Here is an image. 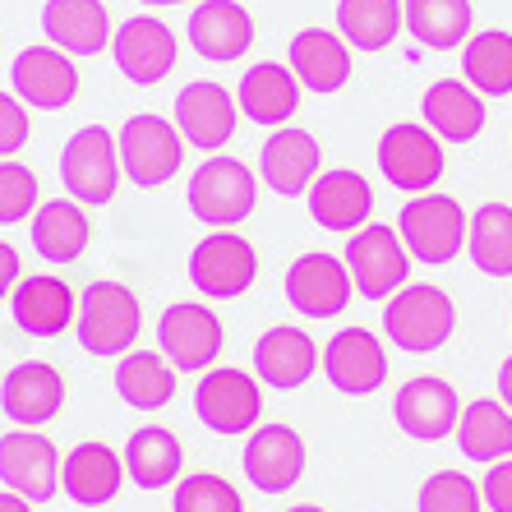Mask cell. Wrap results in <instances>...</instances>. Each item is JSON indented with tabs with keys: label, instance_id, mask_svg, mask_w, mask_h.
Listing matches in <instances>:
<instances>
[{
	"label": "cell",
	"instance_id": "obj_1",
	"mask_svg": "<svg viewBox=\"0 0 512 512\" xmlns=\"http://www.w3.org/2000/svg\"><path fill=\"white\" fill-rule=\"evenodd\" d=\"M383 333L397 351L406 356H429L439 351L448 337L457 333V305L453 296H443L439 286L429 282H406L397 296H388L383 305Z\"/></svg>",
	"mask_w": 512,
	"mask_h": 512
},
{
	"label": "cell",
	"instance_id": "obj_2",
	"mask_svg": "<svg viewBox=\"0 0 512 512\" xmlns=\"http://www.w3.org/2000/svg\"><path fill=\"white\" fill-rule=\"evenodd\" d=\"M466 231H471V217L462 213V203L448 199V194H416V199L402 208L397 217V236L411 250V259L429 263V268H443L466 250Z\"/></svg>",
	"mask_w": 512,
	"mask_h": 512
},
{
	"label": "cell",
	"instance_id": "obj_3",
	"mask_svg": "<svg viewBox=\"0 0 512 512\" xmlns=\"http://www.w3.org/2000/svg\"><path fill=\"white\" fill-rule=\"evenodd\" d=\"M143 328L139 296L120 282H93L79 300V346L88 356H130Z\"/></svg>",
	"mask_w": 512,
	"mask_h": 512
},
{
	"label": "cell",
	"instance_id": "obj_4",
	"mask_svg": "<svg viewBox=\"0 0 512 512\" xmlns=\"http://www.w3.org/2000/svg\"><path fill=\"white\" fill-rule=\"evenodd\" d=\"M259 203V185L254 171L236 157H208L199 171L190 176V213L199 222H208L213 231H231L254 213Z\"/></svg>",
	"mask_w": 512,
	"mask_h": 512
},
{
	"label": "cell",
	"instance_id": "obj_5",
	"mask_svg": "<svg viewBox=\"0 0 512 512\" xmlns=\"http://www.w3.org/2000/svg\"><path fill=\"white\" fill-rule=\"evenodd\" d=\"M342 263H346V273H351V282H356V296H365V300L397 296L406 286V277H411V250L383 222L351 231Z\"/></svg>",
	"mask_w": 512,
	"mask_h": 512
},
{
	"label": "cell",
	"instance_id": "obj_6",
	"mask_svg": "<svg viewBox=\"0 0 512 512\" xmlns=\"http://www.w3.org/2000/svg\"><path fill=\"white\" fill-rule=\"evenodd\" d=\"M120 143V167L139 190H162L171 185L185 157V134L162 116H130L125 130L116 134Z\"/></svg>",
	"mask_w": 512,
	"mask_h": 512
},
{
	"label": "cell",
	"instance_id": "obj_7",
	"mask_svg": "<svg viewBox=\"0 0 512 512\" xmlns=\"http://www.w3.org/2000/svg\"><path fill=\"white\" fill-rule=\"evenodd\" d=\"M120 143L102 125H84L74 130L65 153H60V185L70 190L74 203H111L120 185Z\"/></svg>",
	"mask_w": 512,
	"mask_h": 512
},
{
	"label": "cell",
	"instance_id": "obj_8",
	"mask_svg": "<svg viewBox=\"0 0 512 512\" xmlns=\"http://www.w3.org/2000/svg\"><path fill=\"white\" fill-rule=\"evenodd\" d=\"M439 134L429 125H393L379 139V171L402 194H429L443 180L448 157L439 148Z\"/></svg>",
	"mask_w": 512,
	"mask_h": 512
},
{
	"label": "cell",
	"instance_id": "obj_9",
	"mask_svg": "<svg viewBox=\"0 0 512 512\" xmlns=\"http://www.w3.org/2000/svg\"><path fill=\"white\" fill-rule=\"evenodd\" d=\"M254 277H259V254L236 231H213L190 254V282L199 296L236 300L254 286Z\"/></svg>",
	"mask_w": 512,
	"mask_h": 512
},
{
	"label": "cell",
	"instance_id": "obj_10",
	"mask_svg": "<svg viewBox=\"0 0 512 512\" xmlns=\"http://www.w3.org/2000/svg\"><path fill=\"white\" fill-rule=\"evenodd\" d=\"M194 411L213 434H250L259 429L263 393L245 370H208L194 388Z\"/></svg>",
	"mask_w": 512,
	"mask_h": 512
},
{
	"label": "cell",
	"instance_id": "obj_11",
	"mask_svg": "<svg viewBox=\"0 0 512 512\" xmlns=\"http://www.w3.org/2000/svg\"><path fill=\"white\" fill-rule=\"evenodd\" d=\"M227 342V328L217 323V314L199 300H185V305H171L157 323V346H162V356L176 365L180 374H194V370H208L217 360Z\"/></svg>",
	"mask_w": 512,
	"mask_h": 512
},
{
	"label": "cell",
	"instance_id": "obj_12",
	"mask_svg": "<svg viewBox=\"0 0 512 512\" xmlns=\"http://www.w3.org/2000/svg\"><path fill=\"white\" fill-rule=\"evenodd\" d=\"M10 84L28 111H65L79 97V70H74V56L47 42V47H24L14 56Z\"/></svg>",
	"mask_w": 512,
	"mask_h": 512
},
{
	"label": "cell",
	"instance_id": "obj_13",
	"mask_svg": "<svg viewBox=\"0 0 512 512\" xmlns=\"http://www.w3.org/2000/svg\"><path fill=\"white\" fill-rule=\"evenodd\" d=\"M111 56H116V70L130 84L153 88L176 70V33L153 14H134L111 37Z\"/></svg>",
	"mask_w": 512,
	"mask_h": 512
},
{
	"label": "cell",
	"instance_id": "obj_14",
	"mask_svg": "<svg viewBox=\"0 0 512 512\" xmlns=\"http://www.w3.org/2000/svg\"><path fill=\"white\" fill-rule=\"evenodd\" d=\"M393 420L402 425L406 439L416 443H439L448 434H457V420H462V397L448 379H420L402 383L393 397Z\"/></svg>",
	"mask_w": 512,
	"mask_h": 512
},
{
	"label": "cell",
	"instance_id": "obj_15",
	"mask_svg": "<svg viewBox=\"0 0 512 512\" xmlns=\"http://www.w3.org/2000/svg\"><path fill=\"white\" fill-rule=\"evenodd\" d=\"M351 291H356V282L346 273V263L333 254H300L286 268V300L305 319H337L351 305Z\"/></svg>",
	"mask_w": 512,
	"mask_h": 512
},
{
	"label": "cell",
	"instance_id": "obj_16",
	"mask_svg": "<svg viewBox=\"0 0 512 512\" xmlns=\"http://www.w3.org/2000/svg\"><path fill=\"white\" fill-rule=\"evenodd\" d=\"M0 480L28 503H47L60 489V457L37 429H10L0 439Z\"/></svg>",
	"mask_w": 512,
	"mask_h": 512
},
{
	"label": "cell",
	"instance_id": "obj_17",
	"mask_svg": "<svg viewBox=\"0 0 512 512\" xmlns=\"http://www.w3.org/2000/svg\"><path fill=\"white\" fill-rule=\"evenodd\" d=\"M323 374H328V383H333L337 393L370 397L388 383V351H383V342L374 333H365V328H346V333H337L333 342H328V351H323Z\"/></svg>",
	"mask_w": 512,
	"mask_h": 512
},
{
	"label": "cell",
	"instance_id": "obj_18",
	"mask_svg": "<svg viewBox=\"0 0 512 512\" xmlns=\"http://www.w3.org/2000/svg\"><path fill=\"white\" fill-rule=\"evenodd\" d=\"M240 120V102L227 93L222 84H185L176 97V130L185 134L190 148H203V153H217L222 143H231Z\"/></svg>",
	"mask_w": 512,
	"mask_h": 512
},
{
	"label": "cell",
	"instance_id": "obj_19",
	"mask_svg": "<svg viewBox=\"0 0 512 512\" xmlns=\"http://www.w3.org/2000/svg\"><path fill=\"white\" fill-rule=\"evenodd\" d=\"M240 466H245V476L259 494H286L305 476V443L291 425H259L250 429Z\"/></svg>",
	"mask_w": 512,
	"mask_h": 512
},
{
	"label": "cell",
	"instance_id": "obj_20",
	"mask_svg": "<svg viewBox=\"0 0 512 512\" xmlns=\"http://www.w3.org/2000/svg\"><path fill=\"white\" fill-rule=\"evenodd\" d=\"M259 176L268 190H277L282 199H300L310 194V185L319 180V139L310 130L282 125L268 134L259 153Z\"/></svg>",
	"mask_w": 512,
	"mask_h": 512
},
{
	"label": "cell",
	"instance_id": "obj_21",
	"mask_svg": "<svg viewBox=\"0 0 512 512\" xmlns=\"http://www.w3.org/2000/svg\"><path fill=\"white\" fill-rule=\"evenodd\" d=\"M190 47L199 51L203 60H213V65H231L250 51L254 42V14L240 5V0H203L194 5L190 14Z\"/></svg>",
	"mask_w": 512,
	"mask_h": 512
},
{
	"label": "cell",
	"instance_id": "obj_22",
	"mask_svg": "<svg viewBox=\"0 0 512 512\" xmlns=\"http://www.w3.org/2000/svg\"><path fill=\"white\" fill-rule=\"evenodd\" d=\"M319 346H314L310 333H300V328H268L254 346V379L268 383V388H305L319 370Z\"/></svg>",
	"mask_w": 512,
	"mask_h": 512
},
{
	"label": "cell",
	"instance_id": "obj_23",
	"mask_svg": "<svg viewBox=\"0 0 512 512\" xmlns=\"http://www.w3.org/2000/svg\"><path fill=\"white\" fill-rule=\"evenodd\" d=\"M42 33L65 56H97L116 37L102 0H47L42 5Z\"/></svg>",
	"mask_w": 512,
	"mask_h": 512
},
{
	"label": "cell",
	"instance_id": "obj_24",
	"mask_svg": "<svg viewBox=\"0 0 512 512\" xmlns=\"http://www.w3.org/2000/svg\"><path fill=\"white\" fill-rule=\"evenodd\" d=\"M310 217L323 231H360L374 213V190L360 171H323L310 185Z\"/></svg>",
	"mask_w": 512,
	"mask_h": 512
},
{
	"label": "cell",
	"instance_id": "obj_25",
	"mask_svg": "<svg viewBox=\"0 0 512 512\" xmlns=\"http://www.w3.org/2000/svg\"><path fill=\"white\" fill-rule=\"evenodd\" d=\"M291 74L300 79V88L310 93H342L351 79V47L342 33L328 28H305L291 37Z\"/></svg>",
	"mask_w": 512,
	"mask_h": 512
},
{
	"label": "cell",
	"instance_id": "obj_26",
	"mask_svg": "<svg viewBox=\"0 0 512 512\" xmlns=\"http://www.w3.org/2000/svg\"><path fill=\"white\" fill-rule=\"evenodd\" d=\"M236 102H240V116H250L254 125H268V130H282L291 125L300 107V79L286 65L277 60H263L254 70H245L236 88Z\"/></svg>",
	"mask_w": 512,
	"mask_h": 512
},
{
	"label": "cell",
	"instance_id": "obj_27",
	"mask_svg": "<svg viewBox=\"0 0 512 512\" xmlns=\"http://www.w3.org/2000/svg\"><path fill=\"white\" fill-rule=\"evenodd\" d=\"M420 120L443 143H471L485 130V102L466 79H439L420 97Z\"/></svg>",
	"mask_w": 512,
	"mask_h": 512
},
{
	"label": "cell",
	"instance_id": "obj_28",
	"mask_svg": "<svg viewBox=\"0 0 512 512\" xmlns=\"http://www.w3.org/2000/svg\"><path fill=\"white\" fill-rule=\"evenodd\" d=\"M60 402H65V383H60V374L51 370V365H42V360L10 370V379L0 388V411L19 429H37V425H47V420H56Z\"/></svg>",
	"mask_w": 512,
	"mask_h": 512
},
{
	"label": "cell",
	"instance_id": "obj_29",
	"mask_svg": "<svg viewBox=\"0 0 512 512\" xmlns=\"http://www.w3.org/2000/svg\"><path fill=\"white\" fill-rule=\"evenodd\" d=\"M125 480V457H116L107 443H79L65 462H60V489L70 494L79 508H102L120 494Z\"/></svg>",
	"mask_w": 512,
	"mask_h": 512
},
{
	"label": "cell",
	"instance_id": "obj_30",
	"mask_svg": "<svg viewBox=\"0 0 512 512\" xmlns=\"http://www.w3.org/2000/svg\"><path fill=\"white\" fill-rule=\"evenodd\" d=\"M10 310H14V323L28 337H56L70 328L79 305H74V291L60 277H24V282L14 286Z\"/></svg>",
	"mask_w": 512,
	"mask_h": 512
},
{
	"label": "cell",
	"instance_id": "obj_31",
	"mask_svg": "<svg viewBox=\"0 0 512 512\" xmlns=\"http://www.w3.org/2000/svg\"><path fill=\"white\" fill-rule=\"evenodd\" d=\"M88 240H93V227H88V217L79 203L70 199H51L37 208L33 217V250L42 254L47 263H74L84 259Z\"/></svg>",
	"mask_w": 512,
	"mask_h": 512
},
{
	"label": "cell",
	"instance_id": "obj_32",
	"mask_svg": "<svg viewBox=\"0 0 512 512\" xmlns=\"http://www.w3.org/2000/svg\"><path fill=\"white\" fill-rule=\"evenodd\" d=\"M116 393L125 406L162 411V406L176 397V365H171L162 351H130V356H120Z\"/></svg>",
	"mask_w": 512,
	"mask_h": 512
},
{
	"label": "cell",
	"instance_id": "obj_33",
	"mask_svg": "<svg viewBox=\"0 0 512 512\" xmlns=\"http://www.w3.org/2000/svg\"><path fill=\"white\" fill-rule=\"evenodd\" d=\"M402 0H337V33L356 51H383L402 33Z\"/></svg>",
	"mask_w": 512,
	"mask_h": 512
},
{
	"label": "cell",
	"instance_id": "obj_34",
	"mask_svg": "<svg viewBox=\"0 0 512 512\" xmlns=\"http://www.w3.org/2000/svg\"><path fill=\"white\" fill-rule=\"evenodd\" d=\"M180 466H185V448H180V439L162 425L139 429V434L125 443V476L139 489H167L171 480L180 476Z\"/></svg>",
	"mask_w": 512,
	"mask_h": 512
},
{
	"label": "cell",
	"instance_id": "obj_35",
	"mask_svg": "<svg viewBox=\"0 0 512 512\" xmlns=\"http://www.w3.org/2000/svg\"><path fill=\"white\" fill-rule=\"evenodd\" d=\"M457 448L471 462H503L512 457V411L503 402H471L462 406V420H457Z\"/></svg>",
	"mask_w": 512,
	"mask_h": 512
},
{
	"label": "cell",
	"instance_id": "obj_36",
	"mask_svg": "<svg viewBox=\"0 0 512 512\" xmlns=\"http://www.w3.org/2000/svg\"><path fill=\"white\" fill-rule=\"evenodd\" d=\"M406 33L425 51H453L471 37V0H406Z\"/></svg>",
	"mask_w": 512,
	"mask_h": 512
},
{
	"label": "cell",
	"instance_id": "obj_37",
	"mask_svg": "<svg viewBox=\"0 0 512 512\" xmlns=\"http://www.w3.org/2000/svg\"><path fill=\"white\" fill-rule=\"evenodd\" d=\"M462 74L480 97H508L512 93V33L489 28L480 37H466Z\"/></svg>",
	"mask_w": 512,
	"mask_h": 512
},
{
	"label": "cell",
	"instance_id": "obj_38",
	"mask_svg": "<svg viewBox=\"0 0 512 512\" xmlns=\"http://www.w3.org/2000/svg\"><path fill=\"white\" fill-rule=\"evenodd\" d=\"M466 254L485 277H512V208L508 203H485L471 217L466 231Z\"/></svg>",
	"mask_w": 512,
	"mask_h": 512
},
{
	"label": "cell",
	"instance_id": "obj_39",
	"mask_svg": "<svg viewBox=\"0 0 512 512\" xmlns=\"http://www.w3.org/2000/svg\"><path fill=\"white\" fill-rule=\"evenodd\" d=\"M485 494L462 471H434L416 494V512H480Z\"/></svg>",
	"mask_w": 512,
	"mask_h": 512
},
{
	"label": "cell",
	"instance_id": "obj_40",
	"mask_svg": "<svg viewBox=\"0 0 512 512\" xmlns=\"http://www.w3.org/2000/svg\"><path fill=\"white\" fill-rule=\"evenodd\" d=\"M176 512H245V499L222 476H190L176 489Z\"/></svg>",
	"mask_w": 512,
	"mask_h": 512
},
{
	"label": "cell",
	"instance_id": "obj_41",
	"mask_svg": "<svg viewBox=\"0 0 512 512\" xmlns=\"http://www.w3.org/2000/svg\"><path fill=\"white\" fill-rule=\"evenodd\" d=\"M37 208V176L19 162H0V227L28 222Z\"/></svg>",
	"mask_w": 512,
	"mask_h": 512
},
{
	"label": "cell",
	"instance_id": "obj_42",
	"mask_svg": "<svg viewBox=\"0 0 512 512\" xmlns=\"http://www.w3.org/2000/svg\"><path fill=\"white\" fill-rule=\"evenodd\" d=\"M28 111H24V102L14 93H0V162H10L19 148L28 143Z\"/></svg>",
	"mask_w": 512,
	"mask_h": 512
},
{
	"label": "cell",
	"instance_id": "obj_43",
	"mask_svg": "<svg viewBox=\"0 0 512 512\" xmlns=\"http://www.w3.org/2000/svg\"><path fill=\"white\" fill-rule=\"evenodd\" d=\"M480 494H485L489 512H512V457L489 466L485 480H480Z\"/></svg>",
	"mask_w": 512,
	"mask_h": 512
},
{
	"label": "cell",
	"instance_id": "obj_44",
	"mask_svg": "<svg viewBox=\"0 0 512 512\" xmlns=\"http://www.w3.org/2000/svg\"><path fill=\"white\" fill-rule=\"evenodd\" d=\"M19 282H24V277H19V254L0 240V300L14 296V286H19Z\"/></svg>",
	"mask_w": 512,
	"mask_h": 512
},
{
	"label": "cell",
	"instance_id": "obj_45",
	"mask_svg": "<svg viewBox=\"0 0 512 512\" xmlns=\"http://www.w3.org/2000/svg\"><path fill=\"white\" fill-rule=\"evenodd\" d=\"M499 402L512 411V356L499 365Z\"/></svg>",
	"mask_w": 512,
	"mask_h": 512
},
{
	"label": "cell",
	"instance_id": "obj_46",
	"mask_svg": "<svg viewBox=\"0 0 512 512\" xmlns=\"http://www.w3.org/2000/svg\"><path fill=\"white\" fill-rule=\"evenodd\" d=\"M0 512H28V499H19V494H0Z\"/></svg>",
	"mask_w": 512,
	"mask_h": 512
},
{
	"label": "cell",
	"instance_id": "obj_47",
	"mask_svg": "<svg viewBox=\"0 0 512 512\" xmlns=\"http://www.w3.org/2000/svg\"><path fill=\"white\" fill-rule=\"evenodd\" d=\"M143 5H153V10H167V5H185V0H143Z\"/></svg>",
	"mask_w": 512,
	"mask_h": 512
},
{
	"label": "cell",
	"instance_id": "obj_48",
	"mask_svg": "<svg viewBox=\"0 0 512 512\" xmlns=\"http://www.w3.org/2000/svg\"><path fill=\"white\" fill-rule=\"evenodd\" d=\"M286 512H323V508H314V503H300V508H286Z\"/></svg>",
	"mask_w": 512,
	"mask_h": 512
}]
</instances>
